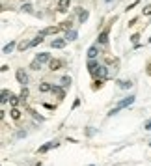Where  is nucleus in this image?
Listing matches in <instances>:
<instances>
[{
  "label": "nucleus",
  "instance_id": "1",
  "mask_svg": "<svg viewBox=\"0 0 151 166\" xmlns=\"http://www.w3.org/2000/svg\"><path fill=\"white\" fill-rule=\"evenodd\" d=\"M15 78H17L19 84H23V86L28 84V75L24 73V69H17V71H15Z\"/></svg>",
  "mask_w": 151,
  "mask_h": 166
},
{
  "label": "nucleus",
  "instance_id": "2",
  "mask_svg": "<svg viewBox=\"0 0 151 166\" xmlns=\"http://www.w3.org/2000/svg\"><path fill=\"white\" fill-rule=\"evenodd\" d=\"M64 65H65V62H64V60H58V58H54V60H50V62H49L50 71H58V69H64Z\"/></svg>",
  "mask_w": 151,
  "mask_h": 166
},
{
  "label": "nucleus",
  "instance_id": "3",
  "mask_svg": "<svg viewBox=\"0 0 151 166\" xmlns=\"http://www.w3.org/2000/svg\"><path fill=\"white\" fill-rule=\"evenodd\" d=\"M60 30H62V26H47V28H43L39 34H41V36H52V34L56 36Z\"/></svg>",
  "mask_w": 151,
  "mask_h": 166
},
{
  "label": "nucleus",
  "instance_id": "4",
  "mask_svg": "<svg viewBox=\"0 0 151 166\" xmlns=\"http://www.w3.org/2000/svg\"><path fill=\"white\" fill-rule=\"evenodd\" d=\"M134 99H136V97H134V95H129V97H125V99H121V101H119V103H118V108H119V110H121V108H125V107H131V105H133V103H134Z\"/></svg>",
  "mask_w": 151,
  "mask_h": 166
},
{
  "label": "nucleus",
  "instance_id": "5",
  "mask_svg": "<svg viewBox=\"0 0 151 166\" xmlns=\"http://www.w3.org/2000/svg\"><path fill=\"white\" fill-rule=\"evenodd\" d=\"M69 6H71V0H58V11L60 13H65L69 9Z\"/></svg>",
  "mask_w": 151,
  "mask_h": 166
},
{
  "label": "nucleus",
  "instance_id": "6",
  "mask_svg": "<svg viewBox=\"0 0 151 166\" xmlns=\"http://www.w3.org/2000/svg\"><path fill=\"white\" fill-rule=\"evenodd\" d=\"M92 75H93V77H99V78H104L108 75V71H107V67H104V65H99V67L95 69Z\"/></svg>",
  "mask_w": 151,
  "mask_h": 166
},
{
  "label": "nucleus",
  "instance_id": "7",
  "mask_svg": "<svg viewBox=\"0 0 151 166\" xmlns=\"http://www.w3.org/2000/svg\"><path fill=\"white\" fill-rule=\"evenodd\" d=\"M67 45V39H52L50 41V47L52 49H64Z\"/></svg>",
  "mask_w": 151,
  "mask_h": 166
},
{
  "label": "nucleus",
  "instance_id": "8",
  "mask_svg": "<svg viewBox=\"0 0 151 166\" xmlns=\"http://www.w3.org/2000/svg\"><path fill=\"white\" fill-rule=\"evenodd\" d=\"M52 148H58V142H47L45 146H41V148L37 149V153H47L49 149H52Z\"/></svg>",
  "mask_w": 151,
  "mask_h": 166
},
{
  "label": "nucleus",
  "instance_id": "9",
  "mask_svg": "<svg viewBox=\"0 0 151 166\" xmlns=\"http://www.w3.org/2000/svg\"><path fill=\"white\" fill-rule=\"evenodd\" d=\"M52 93L56 95L58 99H65V90H64V86H52Z\"/></svg>",
  "mask_w": 151,
  "mask_h": 166
},
{
  "label": "nucleus",
  "instance_id": "10",
  "mask_svg": "<svg viewBox=\"0 0 151 166\" xmlns=\"http://www.w3.org/2000/svg\"><path fill=\"white\" fill-rule=\"evenodd\" d=\"M108 30H110V28H104L103 32L99 34V39H97V41H99L101 45H107V43H108Z\"/></svg>",
  "mask_w": 151,
  "mask_h": 166
},
{
  "label": "nucleus",
  "instance_id": "11",
  "mask_svg": "<svg viewBox=\"0 0 151 166\" xmlns=\"http://www.w3.org/2000/svg\"><path fill=\"white\" fill-rule=\"evenodd\" d=\"M36 60H39L41 64H47V62H50L52 58H50V54H49V52H39L37 56H36Z\"/></svg>",
  "mask_w": 151,
  "mask_h": 166
},
{
  "label": "nucleus",
  "instance_id": "12",
  "mask_svg": "<svg viewBox=\"0 0 151 166\" xmlns=\"http://www.w3.org/2000/svg\"><path fill=\"white\" fill-rule=\"evenodd\" d=\"M97 54H99V49L95 47V45L88 49V58H90V60H95V58H97Z\"/></svg>",
  "mask_w": 151,
  "mask_h": 166
},
{
  "label": "nucleus",
  "instance_id": "13",
  "mask_svg": "<svg viewBox=\"0 0 151 166\" xmlns=\"http://www.w3.org/2000/svg\"><path fill=\"white\" fill-rule=\"evenodd\" d=\"M77 11H78V19H80V23H86L88 21V17H90V13L86 11V9H77Z\"/></svg>",
  "mask_w": 151,
  "mask_h": 166
},
{
  "label": "nucleus",
  "instance_id": "14",
  "mask_svg": "<svg viewBox=\"0 0 151 166\" xmlns=\"http://www.w3.org/2000/svg\"><path fill=\"white\" fill-rule=\"evenodd\" d=\"M39 92H41V93L52 92V86H50V82H41V84H39Z\"/></svg>",
  "mask_w": 151,
  "mask_h": 166
},
{
  "label": "nucleus",
  "instance_id": "15",
  "mask_svg": "<svg viewBox=\"0 0 151 166\" xmlns=\"http://www.w3.org/2000/svg\"><path fill=\"white\" fill-rule=\"evenodd\" d=\"M71 82H73V80H71V77H69V75H64V77H62V80H60V84H62L64 88L71 86Z\"/></svg>",
  "mask_w": 151,
  "mask_h": 166
},
{
  "label": "nucleus",
  "instance_id": "16",
  "mask_svg": "<svg viewBox=\"0 0 151 166\" xmlns=\"http://www.w3.org/2000/svg\"><path fill=\"white\" fill-rule=\"evenodd\" d=\"M43 37L45 36H41V34H37L36 37L32 39V41H30V47H36V45H39V43H43Z\"/></svg>",
  "mask_w": 151,
  "mask_h": 166
},
{
  "label": "nucleus",
  "instance_id": "17",
  "mask_svg": "<svg viewBox=\"0 0 151 166\" xmlns=\"http://www.w3.org/2000/svg\"><path fill=\"white\" fill-rule=\"evenodd\" d=\"M77 36H78V34L75 32V30H67V32H65V39H67V41H73V39H77Z\"/></svg>",
  "mask_w": 151,
  "mask_h": 166
},
{
  "label": "nucleus",
  "instance_id": "18",
  "mask_svg": "<svg viewBox=\"0 0 151 166\" xmlns=\"http://www.w3.org/2000/svg\"><path fill=\"white\" fill-rule=\"evenodd\" d=\"M11 119H15V121H19V119H21V110L19 108H11Z\"/></svg>",
  "mask_w": 151,
  "mask_h": 166
},
{
  "label": "nucleus",
  "instance_id": "19",
  "mask_svg": "<svg viewBox=\"0 0 151 166\" xmlns=\"http://www.w3.org/2000/svg\"><path fill=\"white\" fill-rule=\"evenodd\" d=\"M119 88H121V90H129L131 86H133V82H131V80H119Z\"/></svg>",
  "mask_w": 151,
  "mask_h": 166
},
{
  "label": "nucleus",
  "instance_id": "20",
  "mask_svg": "<svg viewBox=\"0 0 151 166\" xmlns=\"http://www.w3.org/2000/svg\"><path fill=\"white\" fill-rule=\"evenodd\" d=\"M9 99H11V93H9L8 90H2V105H6Z\"/></svg>",
  "mask_w": 151,
  "mask_h": 166
},
{
  "label": "nucleus",
  "instance_id": "21",
  "mask_svg": "<svg viewBox=\"0 0 151 166\" xmlns=\"http://www.w3.org/2000/svg\"><path fill=\"white\" fill-rule=\"evenodd\" d=\"M13 49H15V41H9L6 47H4V51H2V52H4V54H9V52L13 51Z\"/></svg>",
  "mask_w": 151,
  "mask_h": 166
},
{
  "label": "nucleus",
  "instance_id": "22",
  "mask_svg": "<svg viewBox=\"0 0 151 166\" xmlns=\"http://www.w3.org/2000/svg\"><path fill=\"white\" fill-rule=\"evenodd\" d=\"M41 62H39V60H34L32 64H30V69H34V71H39V69H41Z\"/></svg>",
  "mask_w": 151,
  "mask_h": 166
},
{
  "label": "nucleus",
  "instance_id": "23",
  "mask_svg": "<svg viewBox=\"0 0 151 166\" xmlns=\"http://www.w3.org/2000/svg\"><path fill=\"white\" fill-rule=\"evenodd\" d=\"M97 67H99V64L95 62V60H90V62H88V69H90V73H93Z\"/></svg>",
  "mask_w": 151,
  "mask_h": 166
},
{
  "label": "nucleus",
  "instance_id": "24",
  "mask_svg": "<svg viewBox=\"0 0 151 166\" xmlns=\"http://www.w3.org/2000/svg\"><path fill=\"white\" fill-rule=\"evenodd\" d=\"M103 82H104V78H97V80H93L92 90H99V88H103Z\"/></svg>",
  "mask_w": 151,
  "mask_h": 166
},
{
  "label": "nucleus",
  "instance_id": "25",
  "mask_svg": "<svg viewBox=\"0 0 151 166\" xmlns=\"http://www.w3.org/2000/svg\"><path fill=\"white\" fill-rule=\"evenodd\" d=\"M19 97H21V101H24V99L28 97V88L26 86H23V90H21V93H19Z\"/></svg>",
  "mask_w": 151,
  "mask_h": 166
},
{
  "label": "nucleus",
  "instance_id": "26",
  "mask_svg": "<svg viewBox=\"0 0 151 166\" xmlns=\"http://www.w3.org/2000/svg\"><path fill=\"white\" fill-rule=\"evenodd\" d=\"M19 99H21V97H15V95H11L9 103H11V107H13V108H17V105H19Z\"/></svg>",
  "mask_w": 151,
  "mask_h": 166
},
{
  "label": "nucleus",
  "instance_id": "27",
  "mask_svg": "<svg viewBox=\"0 0 151 166\" xmlns=\"http://www.w3.org/2000/svg\"><path fill=\"white\" fill-rule=\"evenodd\" d=\"M60 26H62V30H71L73 23H71V21H65V23H62V24H60Z\"/></svg>",
  "mask_w": 151,
  "mask_h": 166
},
{
  "label": "nucleus",
  "instance_id": "28",
  "mask_svg": "<svg viewBox=\"0 0 151 166\" xmlns=\"http://www.w3.org/2000/svg\"><path fill=\"white\" fill-rule=\"evenodd\" d=\"M23 11H26V13H32V6H30V4H23Z\"/></svg>",
  "mask_w": 151,
  "mask_h": 166
},
{
  "label": "nucleus",
  "instance_id": "29",
  "mask_svg": "<svg viewBox=\"0 0 151 166\" xmlns=\"http://www.w3.org/2000/svg\"><path fill=\"white\" fill-rule=\"evenodd\" d=\"M142 11H144V15H151V6H145Z\"/></svg>",
  "mask_w": 151,
  "mask_h": 166
},
{
  "label": "nucleus",
  "instance_id": "30",
  "mask_svg": "<svg viewBox=\"0 0 151 166\" xmlns=\"http://www.w3.org/2000/svg\"><path fill=\"white\" fill-rule=\"evenodd\" d=\"M144 129H145V131H151V119H147V121H145V125H144Z\"/></svg>",
  "mask_w": 151,
  "mask_h": 166
},
{
  "label": "nucleus",
  "instance_id": "31",
  "mask_svg": "<svg viewBox=\"0 0 151 166\" xmlns=\"http://www.w3.org/2000/svg\"><path fill=\"white\" fill-rule=\"evenodd\" d=\"M131 39H133V43H138V39H140V36H138V34H134V36H133V37H131Z\"/></svg>",
  "mask_w": 151,
  "mask_h": 166
},
{
  "label": "nucleus",
  "instance_id": "32",
  "mask_svg": "<svg viewBox=\"0 0 151 166\" xmlns=\"http://www.w3.org/2000/svg\"><path fill=\"white\" fill-rule=\"evenodd\" d=\"M147 73H149V75H151V64H149V65H147Z\"/></svg>",
  "mask_w": 151,
  "mask_h": 166
},
{
  "label": "nucleus",
  "instance_id": "33",
  "mask_svg": "<svg viewBox=\"0 0 151 166\" xmlns=\"http://www.w3.org/2000/svg\"><path fill=\"white\" fill-rule=\"evenodd\" d=\"M92 166H93V164H92Z\"/></svg>",
  "mask_w": 151,
  "mask_h": 166
}]
</instances>
